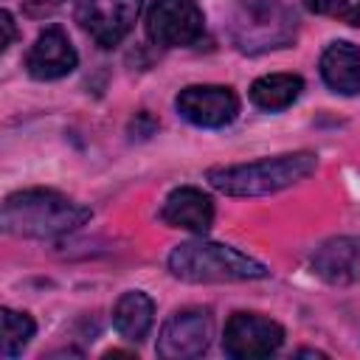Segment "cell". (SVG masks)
Instances as JSON below:
<instances>
[{
  "mask_svg": "<svg viewBox=\"0 0 360 360\" xmlns=\"http://www.w3.org/2000/svg\"><path fill=\"white\" fill-rule=\"evenodd\" d=\"M298 354H301V357H326L323 352H312V349H301Z\"/></svg>",
  "mask_w": 360,
  "mask_h": 360,
  "instance_id": "d6986e66",
  "label": "cell"
},
{
  "mask_svg": "<svg viewBox=\"0 0 360 360\" xmlns=\"http://www.w3.org/2000/svg\"><path fill=\"white\" fill-rule=\"evenodd\" d=\"M214 335V321L205 309H180L174 312L158 335V357L163 360H191L208 352Z\"/></svg>",
  "mask_w": 360,
  "mask_h": 360,
  "instance_id": "5b68a950",
  "label": "cell"
},
{
  "mask_svg": "<svg viewBox=\"0 0 360 360\" xmlns=\"http://www.w3.org/2000/svg\"><path fill=\"white\" fill-rule=\"evenodd\" d=\"M284 343V326L256 312H236L225 323L222 349L236 360L267 357Z\"/></svg>",
  "mask_w": 360,
  "mask_h": 360,
  "instance_id": "52a82bcc",
  "label": "cell"
},
{
  "mask_svg": "<svg viewBox=\"0 0 360 360\" xmlns=\"http://www.w3.org/2000/svg\"><path fill=\"white\" fill-rule=\"evenodd\" d=\"M321 76L329 90L340 96H357L360 93V48L346 39L329 42L321 56Z\"/></svg>",
  "mask_w": 360,
  "mask_h": 360,
  "instance_id": "4fadbf2b",
  "label": "cell"
},
{
  "mask_svg": "<svg viewBox=\"0 0 360 360\" xmlns=\"http://www.w3.org/2000/svg\"><path fill=\"white\" fill-rule=\"evenodd\" d=\"M0 321H3L0 352H3V357H17L28 346V340L34 338L37 323H34V318L28 312H17V309H8V307H3Z\"/></svg>",
  "mask_w": 360,
  "mask_h": 360,
  "instance_id": "2e32d148",
  "label": "cell"
},
{
  "mask_svg": "<svg viewBox=\"0 0 360 360\" xmlns=\"http://www.w3.org/2000/svg\"><path fill=\"white\" fill-rule=\"evenodd\" d=\"M315 169H318L315 152H287L276 158H259L250 163L214 166L205 172V180L217 191L231 197H259L290 188L304 177H309Z\"/></svg>",
  "mask_w": 360,
  "mask_h": 360,
  "instance_id": "7a4b0ae2",
  "label": "cell"
},
{
  "mask_svg": "<svg viewBox=\"0 0 360 360\" xmlns=\"http://www.w3.org/2000/svg\"><path fill=\"white\" fill-rule=\"evenodd\" d=\"M160 219L169 228H183L191 233H205L214 222V202L205 191L194 186H180L169 191L160 208Z\"/></svg>",
  "mask_w": 360,
  "mask_h": 360,
  "instance_id": "7c38bea8",
  "label": "cell"
},
{
  "mask_svg": "<svg viewBox=\"0 0 360 360\" xmlns=\"http://www.w3.org/2000/svg\"><path fill=\"white\" fill-rule=\"evenodd\" d=\"M0 28H3V39H0V51H6L11 42H14V37H17V31H14V17L8 14V11H0Z\"/></svg>",
  "mask_w": 360,
  "mask_h": 360,
  "instance_id": "ac0fdd59",
  "label": "cell"
},
{
  "mask_svg": "<svg viewBox=\"0 0 360 360\" xmlns=\"http://www.w3.org/2000/svg\"><path fill=\"white\" fill-rule=\"evenodd\" d=\"M143 0H76V22L101 48L118 45L135 25Z\"/></svg>",
  "mask_w": 360,
  "mask_h": 360,
  "instance_id": "8992f818",
  "label": "cell"
},
{
  "mask_svg": "<svg viewBox=\"0 0 360 360\" xmlns=\"http://www.w3.org/2000/svg\"><path fill=\"white\" fill-rule=\"evenodd\" d=\"M239 8H242L239 22L248 31L245 37L236 39L242 51H253V45L278 48V45L290 42V37H292L290 22H295V20L278 0H239Z\"/></svg>",
  "mask_w": 360,
  "mask_h": 360,
  "instance_id": "9c48e42d",
  "label": "cell"
},
{
  "mask_svg": "<svg viewBox=\"0 0 360 360\" xmlns=\"http://www.w3.org/2000/svg\"><path fill=\"white\" fill-rule=\"evenodd\" d=\"M76 65H79V53H76L73 42L68 39V34L59 25L45 28L37 37V42L31 45L28 56H25L28 76L31 79H39V82L62 79V76L73 73Z\"/></svg>",
  "mask_w": 360,
  "mask_h": 360,
  "instance_id": "30bf717a",
  "label": "cell"
},
{
  "mask_svg": "<svg viewBox=\"0 0 360 360\" xmlns=\"http://www.w3.org/2000/svg\"><path fill=\"white\" fill-rule=\"evenodd\" d=\"M205 31V14L197 0H152L146 11V34L163 48H188Z\"/></svg>",
  "mask_w": 360,
  "mask_h": 360,
  "instance_id": "277c9868",
  "label": "cell"
},
{
  "mask_svg": "<svg viewBox=\"0 0 360 360\" xmlns=\"http://www.w3.org/2000/svg\"><path fill=\"white\" fill-rule=\"evenodd\" d=\"M169 270L172 276L183 278V281H253V278H264L270 270L231 248V245H222V242H205V239H197V242H183L177 245L172 253H169Z\"/></svg>",
  "mask_w": 360,
  "mask_h": 360,
  "instance_id": "3957f363",
  "label": "cell"
},
{
  "mask_svg": "<svg viewBox=\"0 0 360 360\" xmlns=\"http://www.w3.org/2000/svg\"><path fill=\"white\" fill-rule=\"evenodd\" d=\"M174 107L188 124L205 129L228 127L239 115V98L225 84H188L177 93Z\"/></svg>",
  "mask_w": 360,
  "mask_h": 360,
  "instance_id": "ba28073f",
  "label": "cell"
},
{
  "mask_svg": "<svg viewBox=\"0 0 360 360\" xmlns=\"http://www.w3.org/2000/svg\"><path fill=\"white\" fill-rule=\"evenodd\" d=\"M112 323H115L121 338H127L132 343H141L149 335L152 323H155V304H152V298L146 292H141V290L124 292L115 301Z\"/></svg>",
  "mask_w": 360,
  "mask_h": 360,
  "instance_id": "5bb4252c",
  "label": "cell"
},
{
  "mask_svg": "<svg viewBox=\"0 0 360 360\" xmlns=\"http://www.w3.org/2000/svg\"><path fill=\"white\" fill-rule=\"evenodd\" d=\"M301 90H304V79L298 73H267L250 84V101L259 110L276 112L290 107L301 96Z\"/></svg>",
  "mask_w": 360,
  "mask_h": 360,
  "instance_id": "9a60e30c",
  "label": "cell"
},
{
  "mask_svg": "<svg viewBox=\"0 0 360 360\" xmlns=\"http://www.w3.org/2000/svg\"><path fill=\"white\" fill-rule=\"evenodd\" d=\"M309 11L332 17L346 25H360V0H304Z\"/></svg>",
  "mask_w": 360,
  "mask_h": 360,
  "instance_id": "e0dca14e",
  "label": "cell"
},
{
  "mask_svg": "<svg viewBox=\"0 0 360 360\" xmlns=\"http://www.w3.org/2000/svg\"><path fill=\"white\" fill-rule=\"evenodd\" d=\"M90 219V208L53 191V188H22L3 202V231L14 236L51 239L76 231Z\"/></svg>",
  "mask_w": 360,
  "mask_h": 360,
  "instance_id": "6da1fadb",
  "label": "cell"
},
{
  "mask_svg": "<svg viewBox=\"0 0 360 360\" xmlns=\"http://www.w3.org/2000/svg\"><path fill=\"white\" fill-rule=\"evenodd\" d=\"M312 270L338 287L360 281V236H335L326 239L312 253Z\"/></svg>",
  "mask_w": 360,
  "mask_h": 360,
  "instance_id": "8fae6325",
  "label": "cell"
}]
</instances>
